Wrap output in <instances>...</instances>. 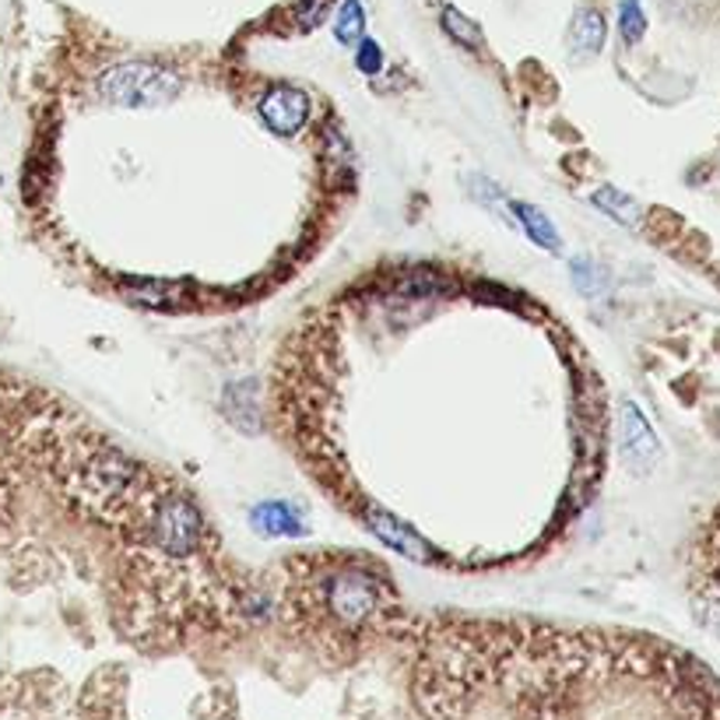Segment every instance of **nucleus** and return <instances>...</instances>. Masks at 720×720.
I'll use <instances>...</instances> for the list:
<instances>
[{
    "label": "nucleus",
    "instance_id": "13",
    "mask_svg": "<svg viewBox=\"0 0 720 720\" xmlns=\"http://www.w3.org/2000/svg\"><path fill=\"white\" fill-rule=\"evenodd\" d=\"M356 68H359L362 74H380V68H383V50H380V43H373V39H362L359 50H356Z\"/></svg>",
    "mask_w": 720,
    "mask_h": 720
},
{
    "label": "nucleus",
    "instance_id": "8",
    "mask_svg": "<svg viewBox=\"0 0 720 720\" xmlns=\"http://www.w3.org/2000/svg\"><path fill=\"white\" fill-rule=\"evenodd\" d=\"M605 35H608V25H605V14L601 11H594V8L576 11L573 29H569V47L576 53L594 56V53L605 47Z\"/></svg>",
    "mask_w": 720,
    "mask_h": 720
},
{
    "label": "nucleus",
    "instance_id": "11",
    "mask_svg": "<svg viewBox=\"0 0 720 720\" xmlns=\"http://www.w3.org/2000/svg\"><path fill=\"white\" fill-rule=\"evenodd\" d=\"M647 32V14L640 0H619V35L626 47H636Z\"/></svg>",
    "mask_w": 720,
    "mask_h": 720
},
{
    "label": "nucleus",
    "instance_id": "12",
    "mask_svg": "<svg viewBox=\"0 0 720 720\" xmlns=\"http://www.w3.org/2000/svg\"><path fill=\"white\" fill-rule=\"evenodd\" d=\"M443 29L454 35L461 47H467V50H479L482 47V29L471 22L467 14H461L457 8H443Z\"/></svg>",
    "mask_w": 720,
    "mask_h": 720
},
{
    "label": "nucleus",
    "instance_id": "6",
    "mask_svg": "<svg viewBox=\"0 0 720 720\" xmlns=\"http://www.w3.org/2000/svg\"><path fill=\"white\" fill-rule=\"evenodd\" d=\"M250 524L260 538H302L306 521L299 506L285 503V500H264L250 510Z\"/></svg>",
    "mask_w": 720,
    "mask_h": 720
},
{
    "label": "nucleus",
    "instance_id": "5",
    "mask_svg": "<svg viewBox=\"0 0 720 720\" xmlns=\"http://www.w3.org/2000/svg\"><path fill=\"white\" fill-rule=\"evenodd\" d=\"M623 415H619V440H623V457L636 467V471H647L657 454H661V443H657L650 422L640 415V408L632 401H623Z\"/></svg>",
    "mask_w": 720,
    "mask_h": 720
},
{
    "label": "nucleus",
    "instance_id": "3",
    "mask_svg": "<svg viewBox=\"0 0 720 720\" xmlns=\"http://www.w3.org/2000/svg\"><path fill=\"white\" fill-rule=\"evenodd\" d=\"M257 113L264 120V127L271 134L292 137L310 123V95L296 85H275L271 92H264L257 102Z\"/></svg>",
    "mask_w": 720,
    "mask_h": 720
},
{
    "label": "nucleus",
    "instance_id": "14",
    "mask_svg": "<svg viewBox=\"0 0 720 720\" xmlns=\"http://www.w3.org/2000/svg\"><path fill=\"white\" fill-rule=\"evenodd\" d=\"M573 278H576V288H580L584 296L598 292V285H594V264L587 257H576L573 260Z\"/></svg>",
    "mask_w": 720,
    "mask_h": 720
},
{
    "label": "nucleus",
    "instance_id": "4",
    "mask_svg": "<svg viewBox=\"0 0 720 720\" xmlns=\"http://www.w3.org/2000/svg\"><path fill=\"white\" fill-rule=\"evenodd\" d=\"M359 517L362 524L369 527V534H377V538L387 545V548H394L398 555H404V559H415V563H432V548L419 538L415 531L404 527L398 517H390L387 510H377V506H366L359 510Z\"/></svg>",
    "mask_w": 720,
    "mask_h": 720
},
{
    "label": "nucleus",
    "instance_id": "10",
    "mask_svg": "<svg viewBox=\"0 0 720 720\" xmlns=\"http://www.w3.org/2000/svg\"><path fill=\"white\" fill-rule=\"evenodd\" d=\"M594 204H598L601 212H608L611 218H619L623 225H636V222H640V204H636V200H632L629 194H623V191L605 187V191L594 194Z\"/></svg>",
    "mask_w": 720,
    "mask_h": 720
},
{
    "label": "nucleus",
    "instance_id": "9",
    "mask_svg": "<svg viewBox=\"0 0 720 720\" xmlns=\"http://www.w3.org/2000/svg\"><path fill=\"white\" fill-rule=\"evenodd\" d=\"M335 35L341 47H359L366 39V8L359 0H344L335 14Z\"/></svg>",
    "mask_w": 720,
    "mask_h": 720
},
{
    "label": "nucleus",
    "instance_id": "7",
    "mask_svg": "<svg viewBox=\"0 0 720 720\" xmlns=\"http://www.w3.org/2000/svg\"><path fill=\"white\" fill-rule=\"evenodd\" d=\"M510 208H513V215H517L521 229L531 236V243H538L542 250H548V254H559L563 250V239H559V233H555L552 218H545L542 208H534V204H524V200H513Z\"/></svg>",
    "mask_w": 720,
    "mask_h": 720
},
{
    "label": "nucleus",
    "instance_id": "2",
    "mask_svg": "<svg viewBox=\"0 0 720 720\" xmlns=\"http://www.w3.org/2000/svg\"><path fill=\"white\" fill-rule=\"evenodd\" d=\"M179 92V78L166 68L131 60V64H116L99 78V95L110 99L113 106H166Z\"/></svg>",
    "mask_w": 720,
    "mask_h": 720
},
{
    "label": "nucleus",
    "instance_id": "1",
    "mask_svg": "<svg viewBox=\"0 0 720 720\" xmlns=\"http://www.w3.org/2000/svg\"><path fill=\"white\" fill-rule=\"evenodd\" d=\"M302 576V608L323 615L335 629L359 632L390 619V580L380 566L366 559H320L299 563Z\"/></svg>",
    "mask_w": 720,
    "mask_h": 720
}]
</instances>
